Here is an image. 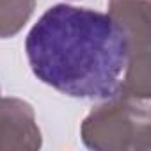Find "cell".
Instances as JSON below:
<instances>
[{
	"label": "cell",
	"mask_w": 151,
	"mask_h": 151,
	"mask_svg": "<svg viewBox=\"0 0 151 151\" xmlns=\"http://www.w3.org/2000/svg\"><path fill=\"white\" fill-rule=\"evenodd\" d=\"M82 140L91 149H149L147 100L109 98L84 119Z\"/></svg>",
	"instance_id": "cell-2"
},
{
	"label": "cell",
	"mask_w": 151,
	"mask_h": 151,
	"mask_svg": "<svg viewBox=\"0 0 151 151\" xmlns=\"http://www.w3.org/2000/svg\"><path fill=\"white\" fill-rule=\"evenodd\" d=\"M25 52L37 80L87 100L119 94L130 60L126 32L112 14L68 4L41 14L27 34Z\"/></svg>",
	"instance_id": "cell-1"
},
{
	"label": "cell",
	"mask_w": 151,
	"mask_h": 151,
	"mask_svg": "<svg viewBox=\"0 0 151 151\" xmlns=\"http://www.w3.org/2000/svg\"><path fill=\"white\" fill-rule=\"evenodd\" d=\"M109 14L123 25L130 45L119 93L149 100V0H110Z\"/></svg>",
	"instance_id": "cell-3"
},
{
	"label": "cell",
	"mask_w": 151,
	"mask_h": 151,
	"mask_svg": "<svg viewBox=\"0 0 151 151\" xmlns=\"http://www.w3.org/2000/svg\"><path fill=\"white\" fill-rule=\"evenodd\" d=\"M41 133L34 110L18 98L0 96V149H37Z\"/></svg>",
	"instance_id": "cell-4"
}]
</instances>
